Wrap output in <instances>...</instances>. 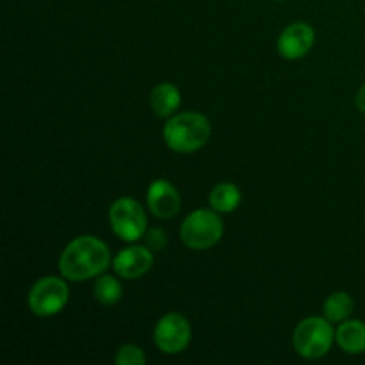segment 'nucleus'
<instances>
[{"label": "nucleus", "mask_w": 365, "mask_h": 365, "mask_svg": "<svg viewBox=\"0 0 365 365\" xmlns=\"http://www.w3.org/2000/svg\"><path fill=\"white\" fill-rule=\"evenodd\" d=\"M223 232L225 225L220 212L214 209H198L182 221L180 241L187 248L203 252L216 246L223 237Z\"/></svg>", "instance_id": "4"}, {"label": "nucleus", "mask_w": 365, "mask_h": 365, "mask_svg": "<svg viewBox=\"0 0 365 365\" xmlns=\"http://www.w3.org/2000/svg\"><path fill=\"white\" fill-rule=\"evenodd\" d=\"M241 200L242 195L241 189H239L237 185L232 184V182H221V184H217L216 187L210 191L209 205L210 209H214L216 212L230 214L237 209Z\"/></svg>", "instance_id": "13"}, {"label": "nucleus", "mask_w": 365, "mask_h": 365, "mask_svg": "<svg viewBox=\"0 0 365 365\" xmlns=\"http://www.w3.org/2000/svg\"><path fill=\"white\" fill-rule=\"evenodd\" d=\"M192 339L187 317L178 312L164 314L153 330V342L164 355H180L189 348Z\"/></svg>", "instance_id": "7"}, {"label": "nucleus", "mask_w": 365, "mask_h": 365, "mask_svg": "<svg viewBox=\"0 0 365 365\" xmlns=\"http://www.w3.org/2000/svg\"><path fill=\"white\" fill-rule=\"evenodd\" d=\"M355 103H356V109H359L360 113H365V86H362V88L359 89V93H356Z\"/></svg>", "instance_id": "18"}, {"label": "nucleus", "mask_w": 365, "mask_h": 365, "mask_svg": "<svg viewBox=\"0 0 365 365\" xmlns=\"http://www.w3.org/2000/svg\"><path fill=\"white\" fill-rule=\"evenodd\" d=\"M146 205L150 212L159 220H171L178 214L182 198L178 189L166 178H157L148 185L146 191Z\"/></svg>", "instance_id": "10"}, {"label": "nucleus", "mask_w": 365, "mask_h": 365, "mask_svg": "<svg viewBox=\"0 0 365 365\" xmlns=\"http://www.w3.org/2000/svg\"><path fill=\"white\" fill-rule=\"evenodd\" d=\"M114 273L123 280H138L153 267V252L148 246L132 245L113 259Z\"/></svg>", "instance_id": "9"}, {"label": "nucleus", "mask_w": 365, "mask_h": 365, "mask_svg": "<svg viewBox=\"0 0 365 365\" xmlns=\"http://www.w3.org/2000/svg\"><path fill=\"white\" fill-rule=\"evenodd\" d=\"M68 302H70V287L63 274L39 278L32 284L27 296L29 309L38 317H52L63 312Z\"/></svg>", "instance_id": "5"}, {"label": "nucleus", "mask_w": 365, "mask_h": 365, "mask_svg": "<svg viewBox=\"0 0 365 365\" xmlns=\"http://www.w3.org/2000/svg\"><path fill=\"white\" fill-rule=\"evenodd\" d=\"M212 134L209 118L202 113L185 110L168 118L163 128V138L168 148L177 153H192L203 148Z\"/></svg>", "instance_id": "2"}, {"label": "nucleus", "mask_w": 365, "mask_h": 365, "mask_svg": "<svg viewBox=\"0 0 365 365\" xmlns=\"http://www.w3.org/2000/svg\"><path fill=\"white\" fill-rule=\"evenodd\" d=\"M166 245H168L166 232L160 230V228H152V230H146L145 246H148L153 253L164 250V246Z\"/></svg>", "instance_id": "17"}, {"label": "nucleus", "mask_w": 365, "mask_h": 365, "mask_svg": "<svg viewBox=\"0 0 365 365\" xmlns=\"http://www.w3.org/2000/svg\"><path fill=\"white\" fill-rule=\"evenodd\" d=\"M353 310H355V302L348 292H334L324 299L323 316L330 323H342L351 317Z\"/></svg>", "instance_id": "15"}, {"label": "nucleus", "mask_w": 365, "mask_h": 365, "mask_svg": "<svg viewBox=\"0 0 365 365\" xmlns=\"http://www.w3.org/2000/svg\"><path fill=\"white\" fill-rule=\"evenodd\" d=\"M335 342V330L324 316H310L299 321L292 334L296 353L305 360H319L330 353Z\"/></svg>", "instance_id": "3"}, {"label": "nucleus", "mask_w": 365, "mask_h": 365, "mask_svg": "<svg viewBox=\"0 0 365 365\" xmlns=\"http://www.w3.org/2000/svg\"><path fill=\"white\" fill-rule=\"evenodd\" d=\"M182 103V95L178 88L171 82H163L155 86L150 93V106L159 118H171Z\"/></svg>", "instance_id": "12"}, {"label": "nucleus", "mask_w": 365, "mask_h": 365, "mask_svg": "<svg viewBox=\"0 0 365 365\" xmlns=\"http://www.w3.org/2000/svg\"><path fill=\"white\" fill-rule=\"evenodd\" d=\"M113 266L109 246L95 235H78L59 257V273L68 282H84L106 273Z\"/></svg>", "instance_id": "1"}, {"label": "nucleus", "mask_w": 365, "mask_h": 365, "mask_svg": "<svg viewBox=\"0 0 365 365\" xmlns=\"http://www.w3.org/2000/svg\"><path fill=\"white\" fill-rule=\"evenodd\" d=\"M118 274H100L93 284V296L103 307H114L123 298V285L118 280Z\"/></svg>", "instance_id": "14"}, {"label": "nucleus", "mask_w": 365, "mask_h": 365, "mask_svg": "<svg viewBox=\"0 0 365 365\" xmlns=\"http://www.w3.org/2000/svg\"><path fill=\"white\" fill-rule=\"evenodd\" d=\"M314 43H316V31L305 21H294L278 36L277 48L280 57L296 61L305 57L312 50Z\"/></svg>", "instance_id": "8"}, {"label": "nucleus", "mask_w": 365, "mask_h": 365, "mask_svg": "<svg viewBox=\"0 0 365 365\" xmlns=\"http://www.w3.org/2000/svg\"><path fill=\"white\" fill-rule=\"evenodd\" d=\"M335 342L348 355L365 353V323L360 319H346L335 330Z\"/></svg>", "instance_id": "11"}, {"label": "nucleus", "mask_w": 365, "mask_h": 365, "mask_svg": "<svg viewBox=\"0 0 365 365\" xmlns=\"http://www.w3.org/2000/svg\"><path fill=\"white\" fill-rule=\"evenodd\" d=\"M114 360H116L118 365H145L146 355L139 346L123 344L120 349H118Z\"/></svg>", "instance_id": "16"}, {"label": "nucleus", "mask_w": 365, "mask_h": 365, "mask_svg": "<svg viewBox=\"0 0 365 365\" xmlns=\"http://www.w3.org/2000/svg\"><path fill=\"white\" fill-rule=\"evenodd\" d=\"M110 230L125 242H138L148 230V220L141 203L128 196H121L109 209Z\"/></svg>", "instance_id": "6"}]
</instances>
